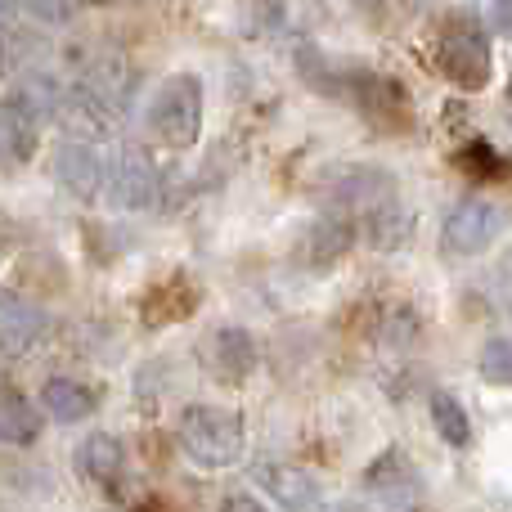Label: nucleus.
<instances>
[{"instance_id":"nucleus-1","label":"nucleus","mask_w":512,"mask_h":512,"mask_svg":"<svg viewBox=\"0 0 512 512\" xmlns=\"http://www.w3.org/2000/svg\"><path fill=\"white\" fill-rule=\"evenodd\" d=\"M144 126L171 149H189L203 135V81L194 72H171L144 104Z\"/></svg>"},{"instance_id":"nucleus-2","label":"nucleus","mask_w":512,"mask_h":512,"mask_svg":"<svg viewBox=\"0 0 512 512\" xmlns=\"http://www.w3.org/2000/svg\"><path fill=\"white\" fill-rule=\"evenodd\" d=\"M176 441H180V454H185L194 468H203V472L234 468V463L243 459V423H239V414L216 409V405L185 409V414H180V427H176Z\"/></svg>"},{"instance_id":"nucleus-3","label":"nucleus","mask_w":512,"mask_h":512,"mask_svg":"<svg viewBox=\"0 0 512 512\" xmlns=\"http://www.w3.org/2000/svg\"><path fill=\"white\" fill-rule=\"evenodd\" d=\"M504 230H508L504 207L472 194V198H459V203L450 207L441 243H445V252H454V256H477V252H486Z\"/></svg>"},{"instance_id":"nucleus-4","label":"nucleus","mask_w":512,"mask_h":512,"mask_svg":"<svg viewBox=\"0 0 512 512\" xmlns=\"http://www.w3.org/2000/svg\"><path fill=\"white\" fill-rule=\"evenodd\" d=\"M104 185H108L113 207H126V212H149V207L158 203V171H153L149 153L135 149V144H126L113 158Z\"/></svg>"},{"instance_id":"nucleus-5","label":"nucleus","mask_w":512,"mask_h":512,"mask_svg":"<svg viewBox=\"0 0 512 512\" xmlns=\"http://www.w3.org/2000/svg\"><path fill=\"white\" fill-rule=\"evenodd\" d=\"M441 72L459 86L477 90L490 81V45L486 32L477 23H463V27H445L441 36Z\"/></svg>"},{"instance_id":"nucleus-6","label":"nucleus","mask_w":512,"mask_h":512,"mask_svg":"<svg viewBox=\"0 0 512 512\" xmlns=\"http://www.w3.org/2000/svg\"><path fill=\"white\" fill-rule=\"evenodd\" d=\"M252 481L261 490H270V499L283 512H319L324 508V490L310 477L306 468H292V463H256Z\"/></svg>"},{"instance_id":"nucleus-7","label":"nucleus","mask_w":512,"mask_h":512,"mask_svg":"<svg viewBox=\"0 0 512 512\" xmlns=\"http://www.w3.org/2000/svg\"><path fill=\"white\" fill-rule=\"evenodd\" d=\"M54 176H59V185L72 189L77 198H95L108 180V162L90 140H68V144H59V153H54Z\"/></svg>"},{"instance_id":"nucleus-8","label":"nucleus","mask_w":512,"mask_h":512,"mask_svg":"<svg viewBox=\"0 0 512 512\" xmlns=\"http://www.w3.org/2000/svg\"><path fill=\"white\" fill-rule=\"evenodd\" d=\"M50 328V315L23 297H0V346L5 351H27L36 337Z\"/></svg>"},{"instance_id":"nucleus-9","label":"nucleus","mask_w":512,"mask_h":512,"mask_svg":"<svg viewBox=\"0 0 512 512\" xmlns=\"http://www.w3.org/2000/svg\"><path fill=\"white\" fill-rule=\"evenodd\" d=\"M77 468H81V477L99 481V486H117L126 472V450L117 445V436L90 432L86 441L77 445Z\"/></svg>"},{"instance_id":"nucleus-10","label":"nucleus","mask_w":512,"mask_h":512,"mask_svg":"<svg viewBox=\"0 0 512 512\" xmlns=\"http://www.w3.org/2000/svg\"><path fill=\"white\" fill-rule=\"evenodd\" d=\"M41 436V409L14 387H0V441L32 445Z\"/></svg>"},{"instance_id":"nucleus-11","label":"nucleus","mask_w":512,"mask_h":512,"mask_svg":"<svg viewBox=\"0 0 512 512\" xmlns=\"http://www.w3.org/2000/svg\"><path fill=\"white\" fill-rule=\"evenodd\" d=\"M36 149V126L23 104H0V171L27 162Z\"/></svg>"},{"instance_id":"nucleus-12","label":"nucleus","mask_w":512,"mask_h":512,"mask_svg":"<svg viewBox=\"0 0 512 512\" xmlns=\"http://www.w3.org/2000/svg\"><path fill=\"white\" fill-rule=\"evenodd\" d=\"M212 364L221 378H248L256 369V342L248 328H221V333L212 337Z\"/></svg>"},{"instance_id":"nucleus-13","label":"nucleus","mask_w":512,"mask_h":512,"mask_svg":"<svg viewBox=\"0 0 512 512\" xmlns=\"http://www.w3.org/2000/svg\"><path fill=\"white\" fill-rule=\"evenodd\" d=\"M41 409L59 423H81L95 409V396H90V387H81L72 378H50L41 387Z\"/></svg>"},{"instance_id":"nucleus-14","label":"nucleus","mask_w":512,"mask_h":512,"mask_svg":"<svg viewBox=\"0 0 512 512\" xmlns=\"http://www.w3.org/2000/svg\"><path fill=\"white\" fill-rule=\"evenodd\" d=\"M432 423H436V432H441V441L459 445V450L472 441V418H468V409H463V400L450 396V391H432Z\"/></svg>"},{"instance_id":"nucleus-15","label":"nucleus","mask_w":512,"mask_h":512,"mask_svg":"<svg viewBox=\"0 0 512 512\" xmlns=\"http://www.w3.org/2000/svg\"><path fill=\"white\" fill-rule=\"evenodd\" d=\"M477 369L486 382H499V387H512V337H490L477 355Z\"/></svg>"},{"instance_id":"nucleus-16","label":"nucleus","mask_w":512,"mask_h":512,"mask_svg":"<svg viewBox=\"0 0 512 512\" xmlns=\"http://www.w3.org/2000/svg\"><path fill=\"white\" fill-rule=\"evenodd\" d=\"M490 23V32L499 36H512V0H499V5H486V14H481Z\"/></svg>"},{"instance_id":"nucleus-17","label":"nucleus","mask_w":512,"mask_h":512,"mask_svg":"<svg viewBox=\"0 0 512 512\" xmlns=\"http://www.w3.org/2000/svg\"><path fill=\"white\" fill-rule=\"evenodd\" d=\"M23 14L41 18V23H68V18H77V5H27Z\"/></svg>"},{"instance_id":"nucleus-18","label":"nucleus","mask_w":512,"mask_h":512,"mask_svg":"<svg viewBox=\"0 0 512 512\" xmlns=\"http://www.w3.org/2000/svg\"><path fill=\"white\" fill-rule=\"evenodd\" d=\"M221 512H270V508H265L256 495H243V490H239V495H225Z\"/></svg>"}]
</instances>
